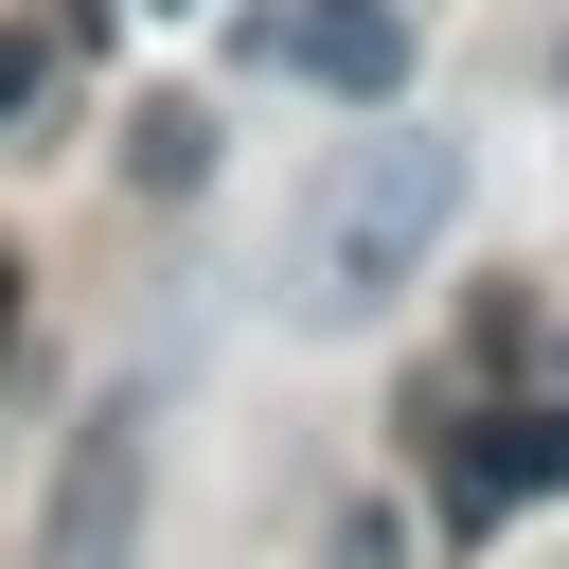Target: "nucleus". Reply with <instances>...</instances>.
<instances>
[{"mask_svg":"<svg viewBox=\"0 0 569 569\" xmlns=\"http://www.w3.org/2000/svg\"><path fill=\"white\" fill-rule=\"evenodd\" d=\"M462 231V142L445 124H373L320 196H302V249H284V284H302V320H373V302H409L427 284V249Z\"/></svg>","mask_w":569,"mask_h":569,"instance_id":"nucleus-1","label":"nucleus"},{"mask_svg":"<svg viewBox=\"0 0 569 569\" xmlns=\"http://www.w3.org/2000/svg\"><path fill=\"white\" fill-rule=\"evenodd\" d=\"M551 409H569V356H551Z\"/></svg>","mask_w":569,"mask_h":569,"instance_id":"nucleus-7","label":"nucleus"},{"mask_svg":"<svg viewBox=\"0 0 569 569\" xmlns=\"http://www.w3.org/2000/svg\"><path fill=\"white\" fill-rule=\"evenodd\" d=\"M445 498L498 533V516H533V498H569V409L533 391V409H480L462 427V462H445Z\"/></svg>","mask_w":569,"mask_h":569,"instance_id":"nucleus-4","label":"nucleus"},{"mask_svg":"<svg viewBox=\"0 0 569 569\" xmlns=\"http://www.w3.org/2000/svg\"><path fill=\"white\" fill-rule=\"evenodd\" d=\"M160 18H196V0H160Z\"/></svg>","mask_w":569,"mask_h":569,"instance_id":"nucleus-8","label":"nucleus"},{"mask_svg":"<svg viewBox=\"0 0 569 569\" xmlns=\"http://www.w3.org/2000/svg\"><path fill=\"white\" fill-rule=\"evenodd\" d=\"M142 498H160V391H89L71 462H53V569H142Z\"/></svg>","mask_w":569,"mask_h":569,"instance_id":"nucleus-2","label":"nucleus"},{"mask_svg":"<svg viewBox=\"0 0 569 569\" xmlns=\"http://www.w3.org/2000/svg\"><path fill=\"white\" fill-rule=\"evenodd\" d=\"M0 320H18V267H0Z\"/></svg>","mask_w":569,"mask_h":569,"instance_id":"nucleus-6","label":"nucleus"},{"mask_svg":"<svg viewBox=\"0 0 569 569\" xmlns=\"http://www.w3.org/2000/svg\"><path fill=\"white\" fill-rule=\"evenodd\" d=\"M249 36H267L302 89H338V107H391V89H409V18H391V0H267Z\"/></svg>","mask_w":569,"mask_h":569,"instance_id":"nucleus-3","label":"nucleus"},{"mask_svg":"<svg viewBox=\"0 0 569 569\" xmlns=\"http://www.w3.org/2000/svg\"><path fill=\"white\" fill-rule=\"evenodd\" d=\"M196 142H213L196 107H142V142H124V160H142V196H178V178H196Z\"/></svg>","mask_w":569,"mask_h":569,"instance_id":"nucleus-5","label":"nucleus"}]
</instances>
